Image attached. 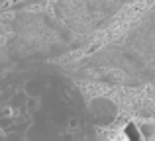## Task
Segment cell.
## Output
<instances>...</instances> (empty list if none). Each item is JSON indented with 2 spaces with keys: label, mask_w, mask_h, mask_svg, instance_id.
Wrapping results in <instances>:
<instances>
[{
  "label": "cell",
  "mask_w": 155,
  "mask_h": 141,
  "mask_svg": "<svg viewBox=\"0 0 155 141\" xmlns=\"http://www.w3.org/2000/svg\"><path fill=\"white\" fill-rule=\"evenodd\" d=\"M88 135L84 100L67 76L43 67L0 75V139Z\"/></svg>",
  "instance_id": "obj_1"
},
{
  "label": "cell",
  "mask_w": 155,
  "mask_h": 141,
  "mask_svg": "<svg viewBox=\"0 0 155 141\" xmlns=\"http://www.w3.org/2000/svg\"><path fill=\"white\" fill-rule=\"evenodd\" d=\"M6 2H12V0H0V4H6Z\"/></svg>",
  "instance_id": "obj_2"
}]
</instances>
